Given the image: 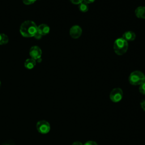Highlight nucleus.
Listing matches in <instances>:
<instances>
[{
    "instance_id": "nucleus-1",
    "label": "nucleus",
    "mask_w": 145,
    "mask_h": 145,
    "mask_svg": "<svg viewBox=\"0 0 145 145\" xmlns=\"http://www.w3.org/2000/svg\"><path fill=\"white\" fill-rule=\"evenodd\" d=\"M37 31V26L32 20H25L20 25V33L24 37H33Z\"/></svg>"
},
{
    "instance_id": "nucleus-2",
    "label": "nucleus",
    "mask_w": 145,
    "mask_h": 145,
    "mask_svg": "<svg viewBox=\"0 0 145 145\" xmlns=\"http://www.w3.org/2000/svg\"><path fill=\"white\" fill-rule=\"evenodd\" d=\"M129 47L127 41L125 40L123 38H118L114 42L113 48L114 52L117 55H122L125 54Z\"/></svg>"
},
{
    "instance_id": "nucleus-3",
    "label": "nucleus",
    "mask_w": 145,
    "mask_h": 145,
    "mask_svg": "<svg viewBox=\"0 0 145 145\" xmlns=\"http://www.w3.org/2000/svg\"><path fill=\"white\" fill-rule=\"evenodd\" d=\"M144 81V74L140 71L132 72L129 77V82L131 85H140Z\"/></svg>"
},
{
    "instance_id": "nucleus-4",
    "label": "nucleus",
    "mask_w": 145,
    "mask_h": 145,
    "mask_svg": "<svg viewBox=\"0 0 145 145\" xmlns=\"http://www.w3.org/2000/svg\"><path fill=\"white\" fill-rule=\"evenodd\" d=\"M36 129L40 133L45 134L50 131V126L48 121L45 120H41L37 122Z\"/></svg>"
},
{
    "instance_id": "nucleus-5",
    "label": "nucleus",
    "mask_w": 145,
    "mask_h": 145,
    "mask_svg": "<svg viewBox=\"0 0 145 145\" xmlns=\"http://www.w3.org/2000/svg\"><path fill=\"white\" fill-rule=\"evenodd\" d=\"M123 97V92L120 88H115L110 93L109 97L112 101L118 103L120 101Z\"/></svg>"
},
{
    "instance_id": "nucleus-6",
    "label": "nucleus",
    "mask_w": 145,
    "mask_h": 145,
    "mask_svg": "<svg viewBox=\"0 0 145 145\" xmlns=\"http://www.w3.org/2000/svg\"><path fill=\"white\" fill-rule=\"evenodd\" d=\"M82 33V29L81 27L78 25H74L72 26L69 31L70 36L75 39L79 38Z\"/></svg>"
},
{
    "instance_id": "nucleus-7",
    "label": "nucleus",
    "mask_w": 145,
    "mask_h": 145,
    "mask_svg": "<svg viewBox=\"0 0 145 145\" xmlns=\"http://www.w3.org/2000/svg\"><path fill=\"white\" fill-rule=\"evenodd\" d=\"M29 55L31 58L36 60L41 58L42 55V50L38 46H32L29 50Z\"/></svg>"
},
{
    "instance_id": "nucleus-8",
    "label": "nucleus",
    "mask_w": 145,
    "mask_h": 145,
    "mask_svg": "<svg viewBox=\"0 0 145 145\" xmlns=\"http://www.w3.org/2000/svg\"><path fill=\"white\" fill-rule=\"evenodd\" d=\"M50 31L49 27L46 24H41L37 26V32L42 36L46 35L49 33Z\"/></svg>"
},
{
    "instance_id": "nucleus-9",
    "label": "nucleus",
    "mask_w": 145,
    "mask_h": 145,
    "mask_svg": "<svg viewBox=\"0 0 145 145\" xmlns=\"http://www.w3.org/2000/svg\"><path fill=\"white\" fill-rule=\"evenodd\" d=\"M136 37L135 33L133 31H126L125 32L123 35L122 38H123L126 41H131L135 40Z\"/></svg>"
},
{
    "instance_id": "nucleus-10",
    "label": "nucleus",
    "mask_w": 145,
    "mask_h": 145,
    "mask_svg": "<svg viewBox=\"0 0 145 145\" xmlns=\"http://www.w3.org/2000/svg\"><path fill=\"white\" fill-rule=\"evenodd\" d=\"M135 14L137 18L140 19H145V7H138L135 10Z\"/></svg>"
},
{
    "instance_id": "nucleus-11",
    "label": "nucleus",
    "mask_w": 145,
    "mask_h": 145,
    "mask_svg": "<svg viewBox=\"0 0 145 145\" xmlns=\"http://www.w3.org/2000/svg\"><path fill=\"white\" fill-rule=\"evenodd\" d=\"M36 61L33 58H28L24 62V66L28 69H32L36 65Z\"/></svg>"
},
{
    "instance_id": "nucleus-12",
    "label": "nucleus",
    "mask_w": 145,
    "mask_h": 145,
    "mask_svg": "<svg viewBox=\"0 0 145 145\" xmlns=\"http://www.w3.org/2000/svg\"><path fill=\"white\" fill-rule=\"evenodd\" d=\"M79 9L81 12H87L89 9L88 4L84 2H81L80 4H79Z\"/></svg>"
},
{
    "instance_id": "nucleus-13",
    "label": "nucleus",
    "mask_w": 145,
    "mask_h": 145,
    "mask_svg": "<svg viewBox=\"0 0 145 145\" xmlns=\"http://www.w3.org/2000/svg\"><path fill=\"white\" fill-rule=\"evenodd\" d=\"M8 42V37L5 33H0V45L6 44Z\"/></svg>"
},
{
    "instance_id": "nucleus-14",
    "label": "nucleus",
    "mask_w": 145,
    "mask_h": 145,
    "mask_svg": "<svg viewBox=\"0 0 145 145\" xmlns=\"http://www.w3.org/2000/svg\"><path fill=\"white\" fill-rule=\"evenodd\" d=\"M139 92L145 95V82H143L139 85Z\"/></svg>"
},
{
    "instance_id": "nucleus-15",
    "label": "nucleus",
    "mask_w": 145,
    "mask_h": 145,
    "mask_svg": "<svg viewBox=\"0 0 145 145\" xmlns=\"http://www.w3.org/2000/svg\"><path fill=\"white\" fill-rule=\"evenodd\" d=\"M23 2L25 4V5H31L32 3H33L36 0H22Z\"/></svg>"
},
{
    "instance_id": "nucleus-16",
    "label": "nucleus",
    "mask_w": 145,
    "mask_h": 145,
    "mask_svg": "<svg viewBox=\"0 0 145 145\" xmlns=\"http://www.w3.org/2000/svg\"><path fill=\"white\" fill-rule=\"evenodd\" d=\"M83 145H98L96 142L92 140H89L86 142Z\"/></svg>"
},
{
    "instance_id": "nucleus-17",
    "label": "nucleus",
    "mask_w": 145,
    "mask_h": 145,
    "mask_svg": "<svg viewBox=\"0 0 145 145\" xmlns=\"http://www.w3.org/2000/svg\"><path fill=\"white\" fill-rule=\"evenodd\" d=\"M42 36L37 31V32L35 33V35H34V36H33V37H34L36 39H37V40H39V39H41Z\"/></svg>"
},
{
    "instance_id": "nucleus-18",
    "label": "nucleus",
    "mask_w": 145,
    "mask_h": 145,
    "mask_svg": "<svg viewBox=\"0 0 145 145\" xmlns=\"http://www.w3.org/2000/svg\"><path fill=\"white\" fill-rule=\"evenodd\" d=\"M71 2L75 5H79L83 2V0H70Z\"/></svg>"
},
{
    "instance_id": "nucleus-19",
    "label": "nucleus",
    "mask_w": 145,
    "mask_h": 145,
    "mask_svg": "<svg viewBox=\"0 0 145 145\" xmlns=\"http://www.w3.org/2000/svg\"><path fill=\"white\" fill-rule=\"evenodd\" d=\"M95 0H83V2L87 3V4H89V3H93Z\"/></svg>"
},
{
    "instance_id": "nucleus-20",
    "label": "nucleus",
    "mask_w": 145,
    "mask_h": 145,
    "mask_svg": "<svg viewBox=\"0 0 145 145\" xmlns=\"http://www.w3.org/2000/svg\"><path fill=\"white\" fill-rule=\"evenodd\" d=\"M72 145H83V144L79 141H76V142H74Z\"/></svg>"
},
{
    "instance_id": "nucleus-21",
    "label": "nucleus",
    "mask_w": 145,
    "mask_h": 145,
    "mask_svg": "<svg viewBox=\"0 0 145 145\" xmlns=\"http://www.w3.org/2000/svg\"><path fill=\"white\" fill-rule=\"evenodd\" d=\"M141 105H142V108H143L144 110H145V100L142 101V103H141Z\"/></svg>"
},
{
    "instance_id": "nucleus-22",
    "label": "nucleus",
    "mask_w": 145,
    "mask_h": 145,
    "mask_svg": "<svg viewBox=\"0 0 145 145\" xmlns=\"http://www.w3.org/2000/svg\"><path fill=\"white\" fill-rule=\"evenodd\" d=\"M37 61V62H41V61H42V59H41V58H39V59H36V61Z\"/></svg>"
},
{
    "instance_id": "nucleus-23",
    "label": "nucleus",
    "mask_w": 145,
    "mask_h": 145,
    "mask_svg": "<svg viewBox=\"0 0 145 145\" xmlns=\"http://www.w3.org/2000/svg\"><path fill=\"white\" fill-rule=\"evenodd\" d=\"M144 82H145V75H144Z\"/></svg>"
},
{
    "instance_id": "nucleus-24",
    "label": "nucleus",
    "mask_w": 145,
    "mask_h": 145,
    "mask_svg": "<svg viewBox=\"0 0 145 145\" xmlns=\"http://www.w3.org/2000/svg\"><path fill=\"white\" fill-rule=\"evenodd\" d=\"M0 87H1V81H0Z\"/></svg>"
}]
</instances>
